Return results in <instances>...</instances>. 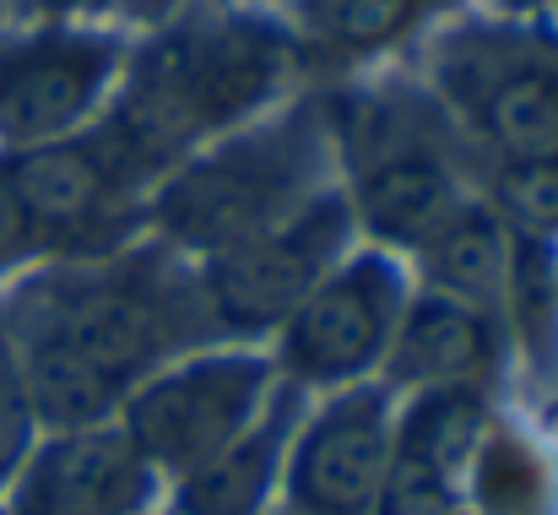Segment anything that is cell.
<instances>
[{
    "label": "cell",
    "instance_id": "7",
    "mask_svg": "<svg viewBox=\"0 0 558 515\" xmlns=\"http://www.w3.org/2000/svg\"><path fill=\"white\" fill-rule=\"evenodd\" d=\"M353 250V212L342 190H320L282 223L195 261V288L217 343L277 337L282 321L310 299V288Z\"/></svg>",
    "mask_w": 558,
    "mask_h": 515
},
{
    "label": "cell",
    "instance_id": "8",
    "mask_svg": "<svg viewBox=\"0 0 558 515\" xmlns=\"http://www.w3.org/2000/svg\"><path fill=\"white\" fill-rule=\"evenodd\" d=\"M407 299L412 294L390 250H348L271 337L277 380L293 391H348L374 380Z\"/></svg>",
    "mask_w": 558,
    "mask_h": 515
},
{
    "label": "cell",
    "instance_id": "17",
    "mask_svg": "<svg viewBox=\"0 0 558 515\" xmlns=\"http://www.w3.org/2000/svg\"><path fill=\"white\" fill-rule=\"evenodd\" d=\"M417 0H299V33L326 55H374L407 33Z\"/></svg>",
    "mask_w": 558,
    "mask_h": 515
},
{
    "label": "cell",
    "instance_id": "13",
    "mask_svg": "<svg viewBox=\"0 0 558 515\" xmlns=\"http://www.w3.org/2000/svg\"><path fill=\"white\" fill-rule=\"evenodd\" d=\"M494 363H499V315L423 288L417 299H407V315L379 363V380L412 396L483 391Z\"/></svg>",
    "mask_w": 558,
    "mask_h": 515
},
{
    "label": "cell",
    "instance_id": "20",
    "mask_svg": "<svg viewBox=\"0 0 558 515\" xmlns=\"http://www.w3.org/2000/svg\"><path fill=\"white\" fill-rule=\"evenodd\" d=\"M22 261H33V233H27L16 201H11V190H5V179H0V272H11V266H22Z\"/></svg>",
    "mask_w": 558,
    "mask_h": 515
},
{
    "label": "cell",
    "instance_id": "12",
    "mask_svg": "<svg viewBox=\"0 0 558 515\" xmlns=\"http://www.w3.org/2000/svg\"><path fill=\"white\" fill-rule=\"evenodd\" d=\"M153 494L158 472L109 418L82 429H38L0 515H147Z\"/></svg>",
    "mask_w": 558,
    "mask_h": 515
},
{
    "label": "cell",
    "instance_id": "1",
    "mask_svg": "<svg viewBox=\"0 0 558 515\" xmlns=\"http://www.w3.org/2000/svg\"><path fill=\"white\" fill-rule=\"evenodd\" d=\"M38 429L109 423L174 358L217 343L195 261L158 244L49 261L0 304Z\"/></svg>",
    "mask_w": 558,
    "mask_h": 515
},
{
    "label": "cell",
    "instance_id": "10",
    "mask_svg": "<svg viewBox=\"0 0 558 515\" xmlns=\"http://www.w3.org/2000/svg\"><path fill=\"white\" fill-rule=\"evenodd\" d=\"M0 179L33 233V255L82 261L120 250V212L136 173L104 131H76L49 147L0 153Z\"/></svg>",
    "mask_w": 558,
    "mask_h": 515
},
{
    "label": "cell",
    "instance_id": "5",
    "mask_svg": "<svg viewBox=\"0 0 558 515\" xmlns=\"http://www.w3.org/2000/svg\"><path fill=\"white\" fill-rule=\"evenodd\" d=\"M434 93L450 125L494 164L558 158V44L532 27H461L434 49Z\"/></svg>",
    "mask_w": 558,
    "mask_h": 515
},
{
    "label": "cell",
    "instance_id": "6",
    "mask_svg": "<svg viewBox=\"0 0 558 515\" xmlns=\"http://www.w3.org/2000/svg\"><path fill=\"white\" fill-rule=\"evenodd\" d=\"M277 363L255 347H195L185 358L163 363L125 407L120 429L158 472V483H180L228 451L277 396Z\"/></svg>",
    "mask_w": 558,
    "mask_h": 515
},
{
    "label": "cell",
    "instance_id": "4",
    "mask_svg": "<svg viewBox=\"0 0 558 515\" xmlns=\"http://www.w3.org/2000/svg\"><path fill=\"white\" fill-rule=\"evenodd\" d=\"M331 158H342V201L353 228L385 250H417L461 201L466 179L450 153V120L412 93H364L337 109Z\"/></svg>",
    "mask_w": 558,
    "mask_h": 515
},
{
    "label": "cell",
    "instance_id": "21",
    "mask_svg": "<svg viewBox=\"0 0 558 515\" xmlns=\"http://www.w3.org/2000/svg\"><path fill=\"white\" fill-rule=\"evenodd\" d=\"M44 11H54V16H71V11H93V5H104V0H38Z\"/></svg>",
    "mask_w": 558,
    "mask_h": 515
},
{
    "label": "cell",
    "instance_id": "3",
    "mask_svg": "<svg viewBox=\"0 0 558 515\" xmlns=\"http://www.w3.org/2000/svg\"><path fill=\"white\" fill-rule=\"evenodd\" d=\"M326 169L331 125L315 109L250 120L158 179L153 228L174 255L206 261L331 190Z\"/></svg>",
    "mask_w": 558,
    "mask_h": 515
},
{
    "label": "cell",
    "instance_id": "11",
    "mask_svg": "<svg viewBox=\"0 0 558 515\" xmlns=\"http://www.w3.org/2000/svg\"><path fill=\"white\" fill-rule=\"evenodd\" d=\"M396 451V402L390 385L364 380L326 391L315 412L299 418L282 489L293 515H374Z\"/></svg>",
    "mask_w": 558,
    "mask_h": 515
},
{
    "label": "cell",
    "instance_id": "16",
    "mask_svg": "<svg viewBox=\"0 0 558 515\" xmlns=\"http://www.w3.org/2000/svg\"><path fill=\"white\" fill-rule=\"evenodd\" d=\"M461 489L477 515H548L554 467L537 451V440L521 434L515 423H483Z\"/></svg>",
    "mask_w": 558,
    "mask_h": 515
},
{
    "label": "cell",
    "instance_id": "18",
    "mask_svg": "<svg viewBox=\"0 0 558 515\" xmlns=\"http://www.w3.org/2000/svg\"><path fill=\"white\" fill-rule=\"evenodd\" d=\"M515 233L548 239L558 233V158H526V164H499L494 173V201H488Z\"/></svg>",
    "mask_w": 558,
    "mask_h": 515
},
{
    "label": "cell",
    "instance_id": "2",
    "mask_svg": "<svg viewBox=\"0 0 558 515\" xmlns=\"http://www.w3.org/2000/svg\"><path fill=\"white\" fill-rule=\"evenodd\" d=\"M293 38L250 11H190L142 44L109 98V147L136 179L180 169L206 142L250 125L282 87Z\"/></svg>",
    "mask_w": 558,
    "mask_h": 515
},
{
    "label": "cell",
    "instance_id": "15",
    "mask_svg": "<svg viewBox=\"0 0 558 515\" xmlns=\"http://www.w3.org/2000/svg\"><path fill=\"white\" fill-rule=\"evenodd\" d=\"M428 294L477 304L499 315L521 294V233L488 206V201H461L417 250Z\"/></svg>",
    "mask_w": 558,
    "mask_h": 515
},
{
    "label": "cell",
    "instance_id": "14",
    "mask_svg": "<svg viewBox=\"0 0 558 515\" xmlns=\"http://www.w3.org/2000/svg\"><path fill=\"white\" fill-rule=\"evenodd\" d=\"M299 418H304V391L277 385L271 407L228 451H217L206 467L174 483V515H266L282 489Z\"/></svg>",
    "mask_w": 558,
    "mask_h": 515
},
{
    "label": "cell",
    "instance_id": "19",
    "mask_svg": "<svg viewBox=\"0 0 558 515\" xmlns=\"http://www.w3.org/2000/svg\"><path fill=\"white\" fill-rule=\"evenodd\" d=\"M33 440H38V418H33V402H27V385H22L16 352H11L5 321H0V494L11 489L16 467L27 462Z\"/></svg>",
    "mask_w": 558,
    "mask_h": 515
},
{
    "label": "cell",
    "instance_id": "9",
    "mask_svg": "<svg viewBox=\"0 0 558 515\" xmlns=\"http://www.w3.org/2000/svg\"><path fill=\"white\" fill-rule=\"evenodd\" d=\"M125 49L109 33L44 22L0 38V153L49 147L93 125L114 98Z\"/></svg>",
    "mask_w": 558,
    "mask_h": 515
}]
</instances>
